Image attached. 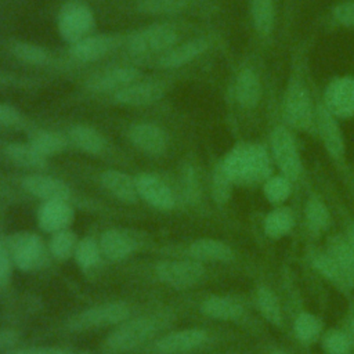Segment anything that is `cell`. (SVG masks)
<instances>
[{"instance_id": "cell-11", "label": "cell", "mask_w": 354, "mask_h": 354, "mask_svg": "<svg viewBox=\"0 0 354 354\" xmlns=\"http://www.w3.org/2000/svg\"><path fill=\"white\" fill-rule=\"evenodd\" d=\"M140 76V71L131 66L112 68L91 76L87 82V87L95 93H105L113 90H122L126 86L134 83Z\"/></svg>"}, {"instance_id": "cell-26", "label": "cell", "mask_w": 354, "mask_h": 354, "mask_svg": "<svg viewBox=\"0 0 354 354\" xmlns=\"http://www.w3.org/2000/svg\"><path fill=\"white\" fill-rule=\"evenodd\" d=\"M202 311L212 318L235 319L241 315L242 308L239 304L227 297L212 296L202 303Z\"/></svg>"}, {"instance_id": "cell-49", "label": "cell", "mask_w": 354, "mask_h": 354, "mask_svg": "<svg viewBox=\"0 0 354 354\" xmlns=\"http://www.w3.org/2000/svg\"><path fill=\"white\" fill-rule=\"evenodd\" d=\"M347 243H348V246H350V250H351V253H353V256H354V225L350 228V231H348V239H347Z\"/></svg>"}, {"instance_id": "cell-42", "label": "cell", "mask_w": 354, "mask_h": 354, "mask_svg": "<svg viewBox=\"0 0 354 354\" xmlns=\"http://www.w3.org/2000/svg\"><path fill=\"white\" fill-rule=\"evenodd\" d=\"M325 348L329 354H347L350 343L343 333L333 332L325 339Z\"/></svg>"}, {"instance_id": "cell-25", "label": "cell", "mask_w": 354, "mask_h": 354, "mask_svg": "<svg viewBox=\"0 0 354 354\" xmlns=\"http://www.w3.org/2000/svg\"><path fill=\"white\" fill-rule=\"evenodd\" d=\"M69 136L72 142L87 153L95 155L104 149V138L93 127L77 124L71 129Z\"/></svg>"}, {"instance_id": "cell-45", "label": "cell", "mask_w": 354, "mask_h": 354, "mask_svg": "<svg viewBox=\"0 0 354 354\" xmlns=\"http://www.w3.org/2000/svg\"><path fill=\"white\" fill-rule=\"evenodd\" d=\"M10 272H11V266H10L7 252L4 246L0 245V285H4L8 281Z\"/></svg>"}, {"instance_id": "cell-23", "label": "cell", "mask_w": 354, "mask_h": 354, "mask_svg": "<svg viewBox=\"0 0 354 354\" xmlns=\"http://www.w3.org/2000/svg\"><path fill=\"white\" fill-rule=\"evenodd\" d=\"M101 252L109 260H122L127 257L133 249L131 241L118 230H108L101 236Z\"/></svg>"}, {"instance_id": "cell-3", "label": "cell", "mask_w": 354, "mask_h": 354, "mask_svg": "<svg viewBox=\"0 0 354 354\" xmlns=\"http://www.w3.org/2000/svg\"><path fill=\"white\" fill-rule=\"evenodd\" d=\"M156 330V324L149 317L137 318L120 325L108 339L106 346L115 351H124L148 340Z\"/></svg>"}, {"instance_id": "cell-27", "label": "cell", "mask_w": 354, "mask_h": 354, "mask_svg": "<svg viewBox=\"0 0 354 354\" xmlns=\"http://www.w3.org/2000/svg\"><path fill=\"white\" fill-rule=\"evenodd\" d=\"M329 256L337 263V266L343 271L347 285H354V256L350 250L348 243L340 238L332 239Z\"/></svg>"}, {"instance_id": "cell-21", "label": "cell", "mask_w": 354, "mask_h": 354, "mask_svg": "<svg viewBox=\"0 0 354 354\" xmlns=\"http://www.w3.org/2000/svg\"><path fill=\"white\" fill-rule=\"evenodd\" d=\"M112 46V40L108 36H86L72 43L69 53L79 61H95L104 57Z\"/></svg>"}, {"instance_id": "cell-30", "label": "cell", "mask_w": 354, "mask_h": 354, "mask_svg": "<svg viewBox=\"0 0 354 354\" xmlns=\"http://www.w3.org/2000/svg\"><path fill=\"white\" fill-rule=\"evenodd\" d=\"M293 225V217L289 209H277L271 212L264 223V230L267 235L272 238H279L290 231Z\"/></svg>"}, {"instance_id": "cell-8", "label": "cell", "mask_w": 354, "mask_h": 354, "mask_svg": "<svg viewBox=\"0 0 354 354\" xmlns=\"http://www.w3.org/2000/svg\"><path fill=\"white\" fill-rule=\"evenodd\" d=\"M326 109L336 116L350 118L354 115V79L342 77L332 82L325 93Z\"/></svg>"}, {"instance_id": "cell-44", "label": "cell", "mask_w": 354, "mask_h": 354, "mask_svg": "<svg viewBox=\"0 0 354 354\" xmlns=\"http://www.w3.org/2000/svg\"><path fill=\"white\" fill-rule=\"evenodd\" d=\"M21 120V113L11 105L0 104V123L6 126L17 124Z\"/></svg>"}, {"instance_id": "cell-41", "label": "cell", "mask_w": 354, "mask_h": 354, "mask_svg": "<svg viewBox=\"0 0 354 354\" xmlns=\"http://www.w3.org/2000/svg\"><path fill=\"white\" fill-rule=\"evenodd\" d=\"M315 267L325 274L328 278L342 283V285H347L346 277L343 274V271L340 270V267L337 266V263L328 254V256H321L315 260Z\"/></svg>"}, {"instance_id": "cell-50", "label": "cell", "mask_w": 354, "mask_h": 354, "mask_svg": "<svg viewBox=\"0 0 354 354\" xmlns=\"http://www.w3.org/2000/svg\"><path fill=\"white\" fill-rule=\"evenodd\" d=\"M351 339H353V343H354V319L351 322Z\"/></svg>"}, {"instance_id": "cell-19", "label": "cell", "mask_w": 354, "mask_h": 354, "mask_svg": "<svg viewBox=\"0 0 354 354\" xmlns=\"http://www.w3.org/2000/svg\"><path fill=\"white\" fill-rule=\"evenodd\" d=\"M317 122L321 138L329 153L333 156H340L344 151V144L333 115L325 106H319L317 111Z\"/></svg>"}, {"instance_id": "cell-18", "label": "cell", "mask_w": 354, "mask_h": 354, "mask_svg": "<svg viewBox=\"0 0 354 354\" xmlns=\"http://www.w3.org/2000/svg\"><path fill=\"white\" fill-rule=\"evenodd\" d=\"M207 48L205 39H192L181 43L180 46L171 47L159 58V66L162 68H178L188 64Z\"/></svg>"}, {"instance_id": "cell-29", "label": "cell", "mask_w": 354, "mask_h": 354, "mask_svg": "<svg viewBox=\"0 0 354 354\" xmlns=\"http://www.w3.org/2000/svg\"><path fill=\"white\" fill-rule=\"evenodd\" d=\"M252 17L254 28L261 35H268L274 26V4L272 0H253Z\"/></svg>"}, {"instance_id": "cell-36", "label": "cell", "mask_w": 354, "mask_h": 354, "mask_svg": "<svg viewBox=\"0 0 354 354\" xmlns=\"http://www.w3.org/2000/svg\"><path fill=\"white\" fill-rule=\"evenodd\" d=\"M257 303L261 314L264 318H267L272 324H278L281 319V311H279V304L275 297V295L267 289L261 288L257 292Z\"/></svg>"}, {"instance_id": "cell-32", "label": "cell", "mask_w": 354, "mask_h": 354, "mask_svg": "<svg viewBox=\"0 0 354 354\" xmlns=\"http://www.w3.org/2000/svg\"><path fill=\"white\" fill-rule=\"evenodd\" d=\"M189 0H141L137 8L145 14H176L187 7Z\"/></svg>"}, {"instance_id": "cell-10", "label": "cell", "mask_w": 354, "mask_h": 354, "mask_svg": "<svg viewBox=\"0 0 354 354\" xmlns=\"http://www.w3.org/2000/svg\"><path fill=\"white\" fill-rule=\"evenodd\" d=\"M138 194L152 206L160 210H169L174 206V198L170 188L158 176L141 173L136 177Z\"/></svg>"}, {"instance_id": "cell-5", "label": "cell", "mask_w": 354, "mask_h": 354, "mask_svg": "<svg viewBox=\"0 0 354 354\" xmlns=\"http://www.w3.org/2000/svg\"><path fill=\"white\" fill-rule=\"evenodd\" d=\"M155 271L162 282L174 288H187L201 279L203 267L195 261H162Z\"/></svg>"}, {"instance_id": "cell-28", "label": "cell", "mask_w": 354, "mask_h": 354, "mask_svg": "<svg viewBox=\"0 0 354 354\" xmlns=\"http://www.w3.org/2000/svg\"><path fill=\"white\" fill-rule=\"evenodd\" d=\"M6 152L12 162L24 167L40 169L46 165V156L39 153L30 144H10L6 148Z\"/></svg>"}, {"instance_id": "cell-4", "label": "cell", "mask_w": 354, "mask_h": 354, "mask_svg": "<svg viewBox=\"0 0 354 354\" xmlns=\"http://www.w3.org/2000/svg\"><path fill=\"white\" fill-rule=\"evenodd\" d=\"M177 41V30L169 24H158L138 32L130 41V50L136 54L160 53Z\"/></svg>"}, {"instance_id": "cell-46", "label": "cell", "mask_w": 354, "mask_h": 354, "mask_svg": "<svg viewBox=\"0 0 354 354\" xmlns=\"http://www.w3.org/2000/svg\"><path fill=\"white\" fill-rule=\"evenodd\" d=\"M12 354H66V351L57 347H28L17 350Z\"/></svg>"}, {"instance_id": "cell-51", "label": "cell", "mask_w": 354, "mask_h": 354, "mask_svg": "<svg viewBox=\"0 0 354 354\" xmlns=\"http://www.w3.org/2000/svg\"><path fill=\"white\" fill-rule=\"evenodd\" d=\"M274 354H283V353H274Z\"/></svg>"}, {"instance_id": "cell-43", "label": "cell", "mask_w": 354, "mask_h": 354, "mask_svg": "<svg viewBox=\"0 0 354 354\" xmlns=\"http://www.w3.org/2000/svg\"><path fill=\"white\" fill-rule=\"evenodd\" d=\"M335 17L343 25L354 26V1H347V3L339 4L335 8Z\"/></svg>"}, {"instance_id": "cell-35", "label": "cell", "mask_w": 354, "mask_h": 354, "mask_svg": "<svg viewBox=\"0 0 354 354\" xmlns=\"http://www.w3.org/2000/svg\"><path fill=\"white\" fill-rule=\"evenodd\" d=\"M75 248H76L75 235L65 230L55 232L51 239V243H50L51 253L54 254V257H57L59 260L68 259L72 254Z\"/></svg>"}, {"instance_id": "cell-34", "label": "cell", "mask_w": 354, "mask_h": 354, "mask_svg": "<svg viewBox=\"0 0 354 354\" xmlns=\"http://www.w3.org/2000/svg\"><path fill=\"white\" fill-rule=\"evenodd\" d=\"M306 218H307L310 228H313L315 231L326 228L329 224V220H330L328 209L318 199L308 201V203L306 206Z\"/></svg>"}, {"instance_id": "cell-16", "label": "cell", "mask_w": 354, "mask_h": 354, "mask_svg": "<svg viewBox=\"0 0 354 354\" xmlns=\"http://www.w3.org/2000/svg\"><path fill=\"white\" fill-rule=\"evenodd\" d=\"M24 187L32 195L47 201H65L69 196V188L59 180L48 177L32 174L24 180Z\"/></svg>"}, {"instance_id": "cell-6", "label": "cell", "mask_w": 354, "mask_h": 354, "mask_svg": "<svg viewBox=\"0 0 354 354\" xmlns=\"http://www.w3.org/2000/svg\"><path fill=\"white\" fill-rule=\"evenodd\" d=\"M129 315L127 304L122 301H112L86 310L72 319V326L76 329H86L93 326H102L118 324Z\"/></svg>"}, {"instance_id": "cell-22", "label": "cell", "mask_w": 354, "mask_h": 354, "mask_svg": "<svg viewBox=\"0 0 354 354\" xmlns=\"http://www.w3.org/2000/svg\"><path fill=\"white\" fill-rule=\"evenodd\" d=\"M236 100L243 108H253L257 105L261 95V86L257 75L250 69H243L236 79Z\"/></svg>"}, {"instance_id": "cell-17", "label": "cell", "mask_w": 354, "mask_h": 354, "mask_svg": "<svg viewBox=\"0 0 354 354\" xmlns=\"http://www.w3.org/2000/svg\"><path fill=\"white\" fill-rule=\"evenodd\" d=\"M73 220V210L65 201H47L39 213L43 230L58 232L65 230Z\"/></svg>"}, {"instance_id": "cell-24", "label": "cell", "mask_w": 354, "mask_h": 354, "mask_svg": "<svg viewBox=\"0 0 354 354\" xmlns=\"http://www.w3.org/2000/svg\"><path fill=\"white\" fill-rule=\"evenodd\" d=\"M191 254L199 260H220L227 261L232 259V250L228 245L216 239H198L191 243Z\"/></svg>"}, {"instance_id": "cell-7", "label": "cell", "mask_w": 354, "mask_h": 354, "mask_svg": "<svg viewBox=\"0 0 354 354\" xmlns=\"http://www.w3.org/2000/svg\"><path fill=\"white\" fill-rule=\"evenodd\" d=\"M275 159L288 178L295 180L300 173V159L293 138L285 127H277L271 137Z\"/></svg>"}, {"instance_id": "cell-15", "label": "cell", "mask_w": 354, "mask_h": 354, "mask_svg": "<svg viewBox=\"0 0 354 354\" xmlns=\"http://www.w3.org/2000/svg\"><path fill=\"white\" fill-rule=\"evenodd\" d=\"M206 340V332L202 329H184L163 336L158 342V350L162 354L187 353Z\"/></svg>"}, {"instance_id": "cell-39", "label": "cell", "mask_w": 354, "mask_h": 354, "mask_svg": "<svg viewBox=\"0 0 354 354\" xmlns=\"http://www.w3.org/2000/svg\"><path fill=\"white\" fill-rule=\"evenodd\" d=\"M231 177L223 165H218L213 177V196L217 203H225L231 195Z\"/></svg>"}, {"instance_id": "cell-9", "label": "cell", "mask_w": 354, "mask_h": 354, "mask_svg": "<svg viewBox=\"0 0 354 354\" xmlns=\"http://www.w3.org/2000/svg\"><path fill=\"white\" fill-rule=\"evenodd\" d=\"M283 118L295 129H307L311 123V102L303 87H290L285 94Z\"/></svg>"}, {"instance_id": "cell-2", "label": "cell", "mask_w": 354, "mask_h": 354, "mask_svg": "<svg viewBox=\"0 0 354 354\" xmlns=\"http://www.w3.org/2000/svg\"><path fill=\"white\" fill-rule=\"evenodd\" d=\"M93 25V12L83 3H68L59 11L58 30L59 35L71 44L86 37V33L90 32Z\"/></svg>"}, {"instance_id": "cell-37", "label": "cell", "mask_w": 354, "mask_h": 354, "mask_svg": "<svg viewBox=\"0 0 354 354\" xmlns=\"http://www.w3.org/2000/svg\"><path fill=\"white\" fill-rule=\"evenodd\" d=\"M319 329H321V324H319L318 318L311 314H307V313L299 315L295 322L296 336L304 342H310V340L315 339L317 335L319 333Z\"/></svg>"}, {"instance_id": "cell-40", "label": "cell", "mask_w": 354, "mask_h": 354, "mask_svg": "<svg viewBox=\"0 0 354 354\" xmlns=\"http://www.w3.org/2000/svg\"><path fill=\"white\" fill-rule=\"evenodd\" d=\"M290 192L289 181L283 177H272L264 185V194L270 202L278 203L288 198Z\"/></svg>"}, {"instance_id": "cell-1", "label": "cell", "mask_w": 354, "mask_h": 354, "mask_svg": "<svg viewBox=\"0 0 354 354\" xmlns=\"http://www.w3.org/2000/svg\"><path fill=\"white\" fill-rule=\"evenodd\" d=\"M232 181H254L268 173V158L259 145L236 147L223 163Z\"/></svg>"}, {"instance_id": "cell-13", "label": "cell", "mask_w": 354, "mask_h": 354, "mask_svg": "<svg viewBox=\"0 0 354 354\" xmlns=\"http://www.w3.org/2000/svg\"><path fill=\"white\" fill-rule=\"evenodd\" d=\"M165 86L159 82L131 83L124 88L116 91L115 100L123 105L141 106L160 100L165 94Z\"/></svg>"}, {"instance_id": "cell-12", "label": "cell", "mask_w": 354, "mask_h": 354, "mask_svg": "<svg viewBox=\"0 0 354 354\" xmlns=\"http://www.w3.org/2000/svg\"><path fill=\"white\" fill-rule=\"evenodd\" d=\"M131 142L149 155H160L167 148V136L153 123H137L129 131Z\"/></svg>"}, {"instance_id": "cell-48", "label": "cell", "mask_w": 354, "mask_h": 354, "mask_svg": "<svg viewBox=\"0 0 354 354\" xmlns=\"http://www.w3.org/2000/svg\"><path fill=\"white\" fill-rule=\"evenodd\" d=\"M15 333L10 332V330H3L0 332V346H8L12 344V342L15 340Z\"/></svg>"}, {"instance_id": "cell-31", "label": "cell", "mask_w": 354, "mask_h": 354, "mask_svg": "<svg viewBox=\"0 0 354 354\" xmlns=\"http://www.w3.org/2000/svg\"><path fill=\"white\" fill-rule=\"evenodd\" d=\"M30 145L43 156H51L65 148V138L54 131H41L32 138Z\"/></svg>"}, {"instance_id": "cell-47", "label": "cell", "mask_w": 354, "mask_h": 354, "mask_svg": "<svg viewBox=\"0 0 354 354\" xmlns=\"http://www.w3.org/2000/svg\"><path fill=\"white\" fill-rule=\"evenodd\" d=\"M185 187H187V194L191 198V201H194L198 195V183L195 178V174L191 169H188L187 174H185Z\"/></svg>"}, {"instance_id": "cell-38", "label": "cell", "mask_w": 354, "mask_h": 354, "mask_svg": "<svg viewBox=\"0 0 354 354\" xmlns=\"http://www.w3.org/2000/svg\"><path fill=\"white\" fill-rule=\"evenodd\" d=\"M75 257L77 263L84 268L94 266L100 259V250L94 239L91 238L82 239L75 248Z\"/></svg>"}, {"instance_id": "cell-14", "label": "cell", "mask_w": 354, "mask_h": 354, "mask_svg": "<svg viewBox=\"0 0 354 354\" xmlns=\"http://www.w3.org/2000/svg\"><path fill=\"white\" fill-rule=\"evenodd\" d=\"M11 249L15 264L21 270H30L37 263L43 253V245L37 235L22 232L12 238Z\"/></svg>"}, {"instance_id": "cell-33", "label": "cell", "mask_w": 354, "mask_h": 354, "mask_svg": "<svg viewBox=\"0 0 354 354\" xmlns=\"http://www.w3.org/2000/svg\"><path fill=\"white\" fill-rule=\"evenodd\" d=\"M12 53L21 61L32 65H41L47 61V51L43 47L32 43H15Z\"/></svg>"}, {"instance_id": "cell-20", "label": "cell", "mask_w": 354, "mask_h": 354, "mask_svg": "<svg viewBox=\"0 0 354 354\" xmlns=\"http://www.w3.org/2000/svg\"><path fill=\"white\" fill-rule=\"evenodd\" d=\"M102 185L116 198L123 202H136L138 198V189L136 178L133 180L129 174L119 170H106L101 176Z\"/></svg>"}]
</instances>
